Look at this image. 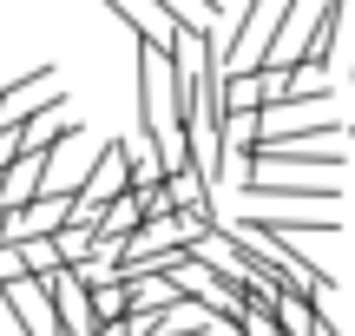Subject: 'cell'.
<instances>
[{
  "mask_svg": "<svg viewBox=\"0 0 355 336\" xmlns=\"http://www.w3.org/2000/svg\"><path fill=\"white\" fill-rule=\"evenodd\" d=\"M290 7L296 0H243L237 26L217 33V73H257V66L270 60V40H277V26H283Z\"/></svg>",
  "mask_w": 355,
  "mask_h": 336,
  "instance_id": "1",
  "label": "cell"
},
{
  "mask_svg": "<svg viewBox=\"0 0 355 336\" xmlns=\"http://www.w3.org/2000/svg\"><path fill=\"white\" fill-rule=\"evenodd\" d=\"M243 211H336L343 178H237Z\"/></svg>",
  "mask_w": 355,
  "mask_h": 336,
  "instance_id": "2",
  "label": "cell"
},
{
  "mask_svg": "<svg viewBox=\"0 0 355 336\" xmlns=\"http://www.w3.org/2000/svg\"><path fill=\"white\" fill-rule=\"evenodd\" d=\"M125 192H132V171H125V139H112V145H105V152L86 165V178L73 185V198H79V205H99V211H105L112 198H125Z\"/></svg>",
  "mask_w": 355,
  "mask_h": 336,
  "instance_id": "3",
  "label": "cell"
},
{
  "mask_svg": "<svg viewBox=\"0 0 355 336\" xmlns=\"http://www.w3.org/2000/svg\"><path fill=\"white\" fill-rule=\"evenodd\" d=\"M53 66H40L33 79H13V86H0V132H13V126H26L33 112H46V106H60V86H53Z\"/></svg>",
  "mask_w": 355,
  "mask_h": 336,
  "instance_id": "4",
  "label": "cell"
},
{
  "mask_svg": "<svg viewBox=\"0 0 355 336\" xmlns=\"http://www.w3.org/2000/svg\"><path fill=\"white\" fill-rule=\"evenodd\" d=\"M46 165H53V152H13L7 165H0V218H13L20 205H33V198H40Z\"/></svg>",
  "mask_w": 355,
  "mask_h": 336,
  "instance_id": "5",
  "label": "cell"
},
{
  "mask_svg": "<svg viewBox=\"0 0 355 336\" xmlns=\"http://www.w3.org/2000/svg\"><path fill=\"white\" fill-rule=\"evenodd\" d=\"M66 211H73V192H40L33 205H20L7 218V237H53L66 224Z\"/></svg>",
  "mask_w": 355,
  "mask_h": 336,
  "instance_id": "6",
  "label": "cell"
},
{
  "mask_svg": "<svg viewBox=\"0 0 355 336\" xmlns=\"http://www.w3.org/2000/svg\"><path fill=\"white\" fill-rule=\"evenodd\" d=\"M125 303H132V284H125V277L92 284V317H99V324H125Z\"/></svg>",
  "mask_w": 355,
  "mask_h": 336,
  "instance_id": "7",
  "label": "cell"
},
{
  "mask_svg": "<svg viewBox=\"0 0 355 336\" xmlns=\"http://www.w3.org/2000/svg\"><path fill=\"white\" fill-rule=\"evenodd\" d=\"M13 244H20V258H26V277H53V271H60L53 237H13Z\"/></svg>",
  "mask_w": 355,
  "mask_h": 336,
  "instance_id": "8",
  "label": "cell"
},
{
  "mask_svg": "<svg viewBox=\"0 0 355 336\" xmlns=\"http://www.w3.org/2000/svg\"><path fill=\"white\" fill-rule=\"evenodd\" d=\"M92 336H132L125 324H99V330H92Z\"/></svg>",
  "mask_w": 355,
  "mask_h": 336,
  "instance_id": "9",
  "label": "cell"
},
{
  "mask_svg": "<svg viewBox=\"0 0 355 336\" xmlns=\"http://www.w3.org/2000/svg\"><path fill=\"white\" fill-rule=\"evenodd\" d=\"M349 139H355V132H349Z\"/></svg>",
  "mask_w": 355,
  "mask_h": 336,
  "instance_id": "10",
  "label": "cell"
}]
</instances>
